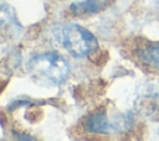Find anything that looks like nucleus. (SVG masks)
<instances>
[{"mask_svg":"<svg viewBox=\"0 0 159 141\" xmlns=\"http://www.w3.org/2000/svg\"><path fill=\"white\" fill-rule=\"evenodd\" d=\"M27 66L34 77H37L41 80H47L52 84L62 83L70 73L67 61L56 52H46L35 56Z\"/></svg>","mask_w":159,"mask_h":141,"instance_id":"obj_1","label":"nucleus"},{"mask_svg":"<svg viewBox=\"0 0 159 141\" xmlns=\"http://www.w3.org/2000/svg\"><path fill=\"white\" fill-rule=\"evenodd\" d=\"M58 41L62 47L75 57H84L97 48V40L87 28L68 24L60 31Z\"/></svg>","mask_w":159,"mask_h":141,"instance_id":"obj_2","label":"nucleus"},{"mask_svg":"<svg viewBox=\"0 0 159 141\" xmlns=\"http://www.w3.org/2000/svg\"><path fill=\"white\" fill-rule=\"evenodd\" d=\"M109 5L111 0H83L72 4L70 6V10L76 16H88L106 10Z\"/></svg>","mask_w":159,"mask_h":141,"instance_id":"obj_3","label":"nucleus"},{"mask_svg":"<svg viewBox=\"0 0 159 141\" xmlns=\"http://www.w3.org/2000/svg\"><path fill=\"white\" fill-rule=\"evenodd\" d=\"M109 127L111 124L103 111L91 115L86 122V130L92 134H107L109 131Z\"/></svg>","mask_w":159,"mask_h":141,"instance_id":"obj_4","label":"nucleus"},{"mask_svg":"<svg viewBox=\"0 0 159 141\" xmlns=\"http://www.w3.org/2000/svg\"><path fill=\"white\" fill-rule=\"evenodd\" d=\"M142 59L153 67H159V45H153L148 46L143 52H142Z\"/></svg>","mask_w":159,"mask_h":141,"instance_id":"obj_5","label":"nucleus"}]
</instances>
